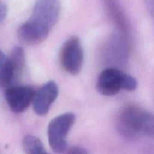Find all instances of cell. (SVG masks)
<instances>
[{
  "mask_svg": "<svg viewBox=\"0 0 154 154\" xmlns=\"http://www.w3.org/2000/svg\"><path fill=\"white\" fill-rule=\"evenodd\" d=\"M35 90L30 86L11 85L5 90V98L10 109L20 114L28 108L32 103Z\"/></svg>",
  "mask_w": 154,
  "mask_h": 154,
  "instance_id": "5",
  "label": "cell"
},
{
  "mask_svg": "<svg viewBox=\"0 0 154 154\" xmlns=\"http://www.w3.org/2000/svg\"><path fill=\"white\" fill-rule=\"evenodd\" d=\"M7 6L5 5V4L2 2L0 1V23L2 22L5 20V18L7 16Z\"/></svg>",
  "mask_w": 154,
  "mask_h": 154,
  "instance_id": "17",
  "label": "cell"
},
{
  "mask_svg": "<svg viewBox=\"0 0 154 154\" xmlns=\"http://www.w3.org/2000/svg\"><path fill=\"white\" fill-rule=\"evenodd\" d=\"M67 154H89V153L84 147L75 146V147H72L69 149Z\"/></svg>",
  "mask_w": 154,
  "mask_h": 154,
  "instance_id": "15",
  "label": "cell"
},
{
  "mask_svg": "<svg viewBox=\"0 0 154 154\" xmlns=\"http://www.w3.org/2000/svg\"><path fill=\"white\" fill-rule=\"evenodd\" d=\"M48 35L29 20L23 23L17 30V36L20 40L27 45H38L46 40Z\"/></svg>",
  "mask_w": 154,
  "mask_h": 154,
  "instance_id": "10",
  "label": "cell"
},
{
  "mask_svg": "<svg viewBox=\"0 0 154 154\" xmlns=\"http://www.w3.org/2000/svg\"><path fill=\"white\" fill-rule=\"evenodd\" d=\"M60 14V0H35L29 20L46 32L50 33L58 22Z\"/></svg>",
  "mask_w": 154,
  "mask_h": 154,
  "instance_id": "3",
  "label": "cell"
},
{
  "mask_svg": "<svg viewBox=\"0 0 154 154\" xmlns=\"http://www.w3.org/2000/svg\"><path fill=\"white\" fill-rule=\"evenodd\" d=\"M60 62L63 69L70 75H77L81 72L84 63V50L79 38L72 36L65 42Z\"/></svg>",
  "mask_w": 154,
  "mask_h": 154,
  "instance_id": "4",
  "label": "cell"
},
{
  "mask_svg": "<svg viewBox=\"0 0 154 154\" xmlns=\"http://www.w3.org/2000/svg\"><path fill=\"white\" fill-rule=\"evenodd\" d=\"M129 41L117 32L113 35L106 45L105 59L111 65L123 66L128 56Z\"/></svg>",
  "mask_w": 154,
  "mask_h": 154,
  "instance_id": "8",
  "label": "cell"
},
{
  "mask_svg": "<svg viewBox=\"0 0 154 154\" xmlns=\"http://www.w3.org/2000/svg\"><path fill=\"white\" fill-rule=\"evenodd\" d=\"M16 81L8 57L0 51V87H8Z\"/></svg>",
  "mask_w": 154,
  "mask_h": 154,
  "instance_id": "11",
  "label": "cell"
},
{
  "mask_svg": "<svg viewBox=\"0 0 154 154\" xmlns=\"http://www.w3.org/2000/svg\"><path fill=\"white\" fill-rule=\"evenodd\" d=\"M104 2L110 17L118 29V32L129 41V26L118 0H104Z\"/></svg>",
  "mask_w": 154,
  "mask_h": 154,
  "instance_id": "9",
  "label": "cell"
},
{
  "mask_svg": "<svg viewBox=\"0 0 154 154\" xmlns=\"http://www.w3.org/2000/svg\"><path fill=\"white\" fill-rule=\"evenodd\" d=\"M144 2L154 23V0H144Z\"/></svg>",
  "mask_w": 154,
  "mask_h": 154,
  "instance_id": "16",
  "label": "cell"
},
{
  "mask_svg": "<svg viewBox=\"0 0 154 154\" xmlns=\"http://www.w3.org/2000/svg\"><path fill=\"white\" fill-rule=\"evenodd\" d=\"M58 86L54 81H51L35 90L32 101L33 110L38 116L47 114L51 105L58 96Z\"/></svg>",
  "mask_w": 154,
  "mask_h": 154,
  "instance_id": "7",
  "label": "cell"
},
{
  "mask_svg": "<svg viewBox=\"0 0 154 154\" xmlns=\"http://www.w3.org/2000/svg\"><path fill=\"white\" fill-rule=\"evenodd\" d=\"M138 87V81L132 75L126 74L123 81V90L132 92L135 90Z\"/></svg>",
  "mask_w": 154,
  "mask_h": 154,
  "instance_id": "14",
  "label": "cell"
},
{
  "mask_svg": "<svg viewBox=\"0 0 154 154\" xmlns=\"http://www.w3.org/2000/svg\"><path fill=\"white\" fill-rule=\"evenodd\" d=\"M8 58L17 81L22 74L25 66V54L23 50L20 47H14L8 56Z\"/></svg>",
  "mask_w": 154,
  "mask_h": 154,
  "instance_id": "12",
  "label": "cell"
},
{
  "mask_svg": "<svg viewBox=\"0 0 154 154\" xmlns=\"http://www.w3.org/2000/svg\"><path fill=\"white\" fill-rule=\"evenodd\" d=\"M126 73L115 67L104 69L97 80L96 88L99 93L105 96H112L123 90V81Z\"/></svg>",
  "mask_w": 154,
  "mask_h": 154,
  "instance_id": "6",
  "label": "cell"
},
{
  "mask_svg": "<svg viewBox=\"0 0 154 154\" xmlns=\"http://www.w3.org/2000/svg\"><path fill=\"white\" fill-rule=\"evenodd\" d=\"M116 128L126 138L146 136L154 139V114L136 105H127L117 115Z\"/></svg>",
  "mask_w": 154,
  "mask_h": 154,
  "instance_id": "1",
  "label": "cell"
},
{
  "mask_svg": "<svg viewBox=\"0 0 154 154\" xmlns=\"http://www.w3.org/2000/svg\"><path fill=\"white\" fill-rule=\"evenodd\" d=\"M72 113H65L57 116L49 123L48 136L50 147L56 153H63L67 147V135L75 123Z\"/></svg>",
  "mask_w": 154,
  "mask_h": 154,
  "instance_id": "2",
  "label": "cell"
},
{
  "mask_svg": "<svg viewBox=\"0 0 154 154\" xmlns=\"http://www.w3.org/2000/svg\"><path fill=\"white\" fill-rule=\"evenodd\" d=\"M23 147L26 154H49L40 139L32 135H27L24 137Z\"/></svg>",
  "mask_w": 154,
  "mask_h": 154,
  "instance_id": "13",
  "label": "cell"
}]
</instances>
